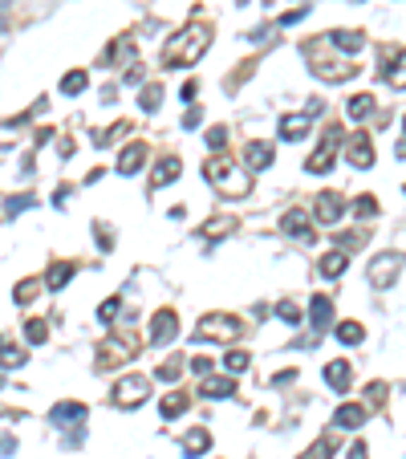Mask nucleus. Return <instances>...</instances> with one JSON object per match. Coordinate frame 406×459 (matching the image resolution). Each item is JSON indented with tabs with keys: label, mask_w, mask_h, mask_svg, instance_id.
<instances>
[{
	"label": "nucleus",
	"mask_w": 406,
	"mask_h": 459,
	"mask_svg": "<svg viewBox=\"0 0 406 459\" xmlns=\"http://www.w3.org/2000/svg\"><path fill=\"white\" fill-rule=\"evenodd\" d=\"M382 69H386V82L394 90H406V66H382Z\"/></svg>",
	"instance_id": "obj_40"
},
{
	"label": "nucleus",
	"mask_w": 406,
	"mask_h": 459,
	"mask_svg": "<svg viewBox=\"0 0 406 459\" xmlns=\"http://www.w3.org/2000/svg\"><path fill=\"white\" fill-rule=\"evenodd\" d=\"M338 342L341 345H362V342H366V329L357 326V321H341V326H338Z\"/></svg>",
	"instance_id": "obj_27"
},
{
	"label": "nucleus",
	"mask_w": 406,
	"mask_h": 459,
	"mask_svg": "<svg viewBox=\"0 0 406 459\" xmlns=\"http://www.w3.org/2000/svg\"><path fill=\"white\" fill-rule=\"evenodd\" d=\"M175 333H179L175 309H159V313H155V321H150V345H167Z\"/></svg>",
	"instance_id": "obj_7"
},
{
	"label": "nucleus",
	"mask_w": 406,
	"mask_h": 459,
	"mask_svg": "<svg viewBox=\"0 0 406 459\" xmlns=\"http://www.w3.org/2000/svg\"><path fill=\"white\" fill-rule=\"evenodd\" d=\"M309 317H313V326L317 329H325L329 321H333V301H329L325 293H317L313 301H309Z\"/></svg>",
	"instance_id": "obj_21"
},
{
	"label": "nucleus",
	"mask_w": 406,
	"mask_h": 459,
	"mask_svg": "<svg viewBox=\"0 0 406 459\" xmlns=\"http://www.w3.org/2000/svg\"><path fill=\"white\" fill-rule=\"evenodd\" d=\"M244 333V321L240 317H232V313H208L199 329H195V338L199 342H236Z\"/></svg>",
	"instance_id": "obj_3"
},
{
	"label": "nucleus",
	"mask_w": 406,
	"mask_h": 459,
	"mask_svg": "<svg viewBox=\"0 0 406 459\" xmlns=\"http://www.w3.org/2000/svg\"><path fill=\"white\" fill-rule=\"evenodd\" d=\"M341 212H345V199H341L338 191H321V196H317V220H321V224H338Z\"/></svg>",
	"instance_id": "obj_9"
},
{
	"label": "nucleus",
	"mask_w": 406,
	"mask_h": 459,
	"mask_svg": "<svg viewBox=\"0 0 406 459\" xmlns=\"http://www.w3.org/2000/svg\"><path fill=\"white\" fill-rule=\"evenodd\" d=\"M366 403H370V407H382V403H386V382H370V386H366Z\"/></svg>",
	"instance_id": "obj_39"
},
{
	"label": "nucleus",
	"mask_w": 406,
	"mask_h": 459,
	"mask_svg": "<svg viewBox=\"0 0 406 459\" xmlns=\"http://www.w3.org/2000/svg\"><path fill=\"white\" fill-rule=\"evenodd\" d=\"M232 228H236V220H232V215H215V220H208V224H203V232H208V236H227Z\"/></svg>",
	"instance_id": "obj_34"
},
{
	"label": "nucleus",
	"mask_w": 406,
	"mask_h": 459,
	"mask_svg": "<svg viewBox=\"0 0 406 459\" xmlns=\"http://www.w3.org/2000/svg\"><path fill=\"white\" fill-rule=\"evenodd\" d=\"M338 143H341V131L338 126H329L325 138H321V147L313 150V159H309V171H313V175H325V171L333 167V159H338Z\"/></svg>",
	"instance_id": "obj_6"
},
{
	"label": "nucleus",
	"mask_w": 406,
	"mask_h": 459,
	"mask_svg": "<svg viewBox=\"0 0 406 459\" xmlns=\"http://www.w3.org/2000/svg\"><path fill=\"white\" fill-rule=\"evenodd\" d=\"M345 110H350V118H354V122H362V118H370V114H374V94H354Z\"/></svg>",
	"instance_id": "obj_25"
},
{
	"label": "nucleus",
	"mask_w": 406,
	"mask_h": 459,
	"mask_svg": "<svg viewBox=\"0 0 406 459\" xmlns=\"http://www.w3.org/2000/svg\"><path fill=\"white\" fill-rule=\"evenodd\" d=\"M130 354H134L130 342H106L102 345V366H110V362H130Z\"/></svg>",
	"instance_id": "obj_24"
},
{
	"label": "nucleus",
	"mask_w": 406,
	"mask_h": 459,
	"mask_svg": "<svg viewBox=\"0 0 406 459\" xmlns=\"http://www.w3.org/2000/svg\"><path fill=\"white\" fill-rule=\"evenodd\" d=\"M224 366L232 374H244V370L252 366V358H248V350H232V354H224Z\"/></svg>",
	"instance_id": "obj_32"
},
{
	"label": "nucleus",
	"mask_w": 406,
	"mask_h": 459,
	"mask_svg": "<svg viewBox=\"0 0 406 459\" xmlns=\"http://www.w3.org/2000/svg\"><path fill=\"white\" fill-rule=\"evenodd\" d=\"M138 106H143L146 114H155V110L162 106V90H159V85H143V94H138Z\"/></svg>",
	"instance_id": "obj_29"
},
{
	"label": "nucleus",
	"mask_w": 406,
	"mask_h": 459,
	"mask_svg": "<svg viewBox=\"0 0 406 459\" xmlns=\"http://www.w3.org/2000/svg\"><path fill=\"white\" fill-rule=\"evenodd\" d=\"M118 313H122V301H118V297H110V301H102V309H97V317H102V321H114Z\"/></svg>",
	"instance_id": "obj_41"
},
{
	"label": "nucleus",
	"mask_w": 406,
	"mask_h": 459,
	"mask_svg": "<svg viewBox=\"0 0 406 459\" xmlns=\"http://www.w3.org/2000/svg\"><path fill=\"white\" fill-rule=\"evenodd\" d=\"M309 134V114H289V118H280V138L285 143H301Z\"/></svg>",
	"instance_id": "obj_16"
},
{
	"label": "nucleus",
	"mask_w": 406,
	"mask_h": 459,
	"mask_svg": "<svg viewBox=\"0 0 406 459\" xmlns=\"http://www.w3.org/2000/svg\"><path fill=\"white\" fill-rule=\"evenodd\" d=\"M232 391H236V382H232V378L203 374V382H199V394H203V398H232Z\"/></svg>",
	"instance_id": "obj_18"
},
{
	"label": "nucleus",
	"mask_w": 406,
	"mask_h": 459,
	"mask_svg": "<svg viewBox=\"0 0 406 459\" xmlns=\"http://www.w3.org/2000/svg\"><path fill=\"white\" fill-rule=\"evenodd\" d=\"M276 317L289 321V326H297V321H301V305H297V301H280V305H276Z\"/></svg>",
	"instance_id": "obj_37"
},
{
	"label": "nucleus",
	"mask_w": 406,
	"mask_h": 459,
	"mask_svg": "<svg viewBox=\"0 0 406 459\" xmlns=\"http://www.w3.org/2000/svg\"><path fill=\"white\" fill-rule=\"evenodd\" d=\"M208 447H211V431H203V427H195V431L183 435V451H187V459H199Z\"/></svg>",
	"instance_id": "obj_19"
},
{
	"label": "nucleus",
	"mask_w": 406,
	"mask_h": 459,
	"mask_svg": "<svg viewBox=\"0 0 406 459\" xmlns=\"http://www.w3.org/2000/svg\"><path fill=\"white\" fill-rule=\"evenodd\" d=\"M325 382H329L333 391H345V386L354 382V370H350V362H329V366H325Z\"/></svg>",
	"instance_id": "obj_22"
},
{
	"label": "nucleus",
	"mask_w": 406,
	"mask_h": 459,
	"mask_svg": "<svg viewBox=\"0 0 406 459\" xmlns=\"http://www.w3.org/2000/svg\"><path fill=\"white\" fill-rule=\"evenodd\" d=\"M94 236H97V244H102V252H110V248H114V236H110L106 224H94Z\"/></svg>",
	"instance_id": "obj_43"
},
{
	"label": "nucleus",
	"mask_w": 406,
	"mask_h": 459,
	"mask_svg": "<svg viewBox=\"0 0 406 459\" xmlns=\"http://www.w3.org/2000/svg\"><path fill=\"white\" fill-rule=\"evenodd\" d=\"M345 459H370V451H366V443H354V447L345 451Z\"/></svg>",
	"instance_id": "obj_46"
},
{
	"label": "nucleus",
	"mask_w": 406,
	"mask_h": 459,
	"mask_svg": "<svg viewBox=\"0 0 406 459\" xmlns=\"http://www.w3.org/2000/svg\"><path fill=\"white\" fill-rule=\"evenodd\" d=\"M73 273H78V264H73V261H61V264H53V268H49V273H45V285H49V293H61L65 285H69V277H73Z\"/></svg>",
	"instance_id": "obj_17"
},
{
	"label": "nucleus",
	"mask_w": 406,
	"mask_h": 459,
	"mask_svg": "<svg viewBox=\"0 0 406 459\" xmlns=\"http://www.w3.org/2000/svg\"><path fill=\"white\" fill-rule=\"evenodd\" d=\"M175 175H179V159H159L155 175H150V187H162V183H171Z\"/></svg>",
	"instance_id": "obj_26"
},
{
	"label": "nucleus",
	"mask_w": 406,
	"mask_h": 459,
	"mask_svg": "<svg viewBox=\"0 0 406 459\" xmlns=\"http://www.w3.org/2000/svg\"><path fill=\"white\" fill-rule=\"evenodd\" d=\"M16 451V439L13 435H0V455H13Z\"/></svg>",
	"instance_id": "obj_48"
},
{
	"label": "nucleus",
	"mask_w": 406,
	"mask_h": 459,
	"mask_svg": "<svg viewBox=\"0 0 406 459\" xmlns=\"http://www.w3.org/2000/svg\"><path fill=\"white\" fill-rule=\"evenodd\" d=\"M146 394H150V378L146 374H130L122 382H114V407L118 410H134L138 403H146Z\"/></svg>",
	"instance_id": "obj_4"
},
{
	"label": "nucleus",
	"mask_w": 406,
	"mask_h": 459,
	"mask_svg": "<svg viewBox=\"0 0 406 459\" xmlns=\"http://www.w3.org/2000/svg\"><path fill=\"white\" fill-rule=\"evenodd\" d=\"M309 69H313L321 82H350V78H357V66H333V61H313Z\"/></svg>",
	"instance_id": "obj_13"
},
{
	"label": "nucleus",
	"mask_w": 406,
	"mask_h": 459,
	"mask_svg": "<svg viewBox=\"0 0 406 459\" xmlns=\"http://www.w3.org/2000/svg\"><path fill=\"white\" fill-rule=\"evenodd\" d=\"M350 163L362 167V171L374 167V143H370V134H366V131H357L354 138H350Z\"/></svg>",
	"instance_id": "obj_10"
},
{
	"label": "nucleus",
	"mask_w": 406,
	"mask_h": 459,
	"mask_svg": "<svg viewBox=\"0 0 406 459\" xmlns=\"http://www.w3.org/2000/svg\"><path fill=\"white\" fill-rule=\"evenodd\" d=\"M199 126V110H187V118H183V131H195Z\"/></svg>",
	"instance_id": "obj_50"
},
{
	"label": "nucleus",
	"mask_w": 406,
	"mask_h": 459,
	"mask_svg": "<svg viewBox=\"0 0 406 459\" xmlns=\"http://www.w3.org/2000/svg\"><path fill=\"white\" fill-rule=\"evenodd\" d=\"M203 179H208L224 199H244L248 191H252L248 171H244L240 163H232L227 155H215V159H208V163H203Z\"/></svg>",
	"instance_id": "obj_1"
},
{
	"label": "nucleus",
	"mask_w": 406,
	"mask_h": 459,
	"mask_svg": "<svg viewBox=\"0 0 406 459\" xmlns=\"http://www.w3.org/2000/svg\"><path fill=\"white\" fill-rule=\"evenodd\" d=\"M402 131H406V122H402Z\"/></svg>",
	"instance_id": "obj_51"
},
{
	"label": "nucleus",
	"mask_w": 406,
	"mask_h": 459,
	"mask_svg": "<svg viewBox=\"0 0 406 459\" xmlns=\"http://www.w3.org/2000/svg\"><path fill=\"white\" fill-rule=\"evenodd\" d=\"M333 451H338V443H333L329 435H325V439H317V443H313V447H309V451H305L301 459H329Z\"/></svg>",
	"instance_id": "obj_33"
},
{
	"label": "nucleus",
	"mask_w": 406,
	"mask_h": 459,
	"mask_svg": "<svg viewBox=\"0 0 406 459\" xmlns=\"http://www.w3.org/2000/svg\"><path fill=\"white\" fill-rule=\"evenodd\" d=\"M32 203H37V199H32V196H20V199H4V212H8V215H16V212H25V208H32Z\"/></svg>",
	"instance_id": "obj_42"
},
{
	"label": "nucleus",
	"mask_w": 406,
	"mask_h": 459,
	"mask_svg": "<svg viewBox=\"0 0 406 459\" xmlns=\"http://www.w3.org/2000/svg\"><path fill=\"white\" fill-rule=\"evenodd\" d=\"M329 41H333L338 49H345V53H362V49H366V37L357 33V29H333Z\"/></svg>",
	"instance_id": "obj_20"
},
{
	"label": "nucleus",
	"mask_w": 406,
	"mask_h": 459,
	"mask_svg": "<svg viewBox=\"0 0 406 459\" xmlns=\"http://www.w3.org/2000/svg\"><path fill=\"white\" fill-rule=\"evenodd\" d=\"M402 264H406L402 252H382V256L370 264V273H366V277H370L374 289H390V285L398 280V273H402Z\"/></svg>",
	"instance_id": "obj_5"
},
{
	"label": "nucleus",
	"mask_w": 406,
	"mask_h": 459,
	"mask_svg": "<svg viewBox=\"0 0 406 459\" xmlns=\"http://www.w3.org/2000/svg\"><path fill=\"white\" fill-rule=\"evenodd\" d=\"M155 378H159V382H175V378H183V358H167L159 370H155Z\"/></svg>",
	"instance_id": "obj_31"
},
{
	"label": "nucleus",
	"mask_w": 406,
	"mask_h": 459,
	"mask_svg": "<svg viewBox=\"0 0 406 459\" xmlns=\"http://www.w3.org/2000/svg\"><path fill=\"white\" fill-rule=\"evenodd\" d=\"M280 228H285V236H297V240H301V236H309V240H313V232H309V212H305V208H289V212L280 215Z\"/></svg>",
	"instance_id": "obj_12"
},
{
	"label": "nucleus",
	"mask_w": 406,
	"mask_h": 459,
	"mask_svg": "<svg viewBox=\"0 0 406 459\" xmlns=\"http://www.w3.org/2000/svg\"><path fill=\"white\" fill-rule=\"evenodd\" d=\"M25 338H29L32 345H41V342H49V326H45V321H37V317H32L29 326H25Z\"/></svg>",
	"instance_id": "obj_36"
},
{
	"label": "nucleus",
	"mask_w": 406,
	"mask_h": 459,
	"mask_svg": "<svg viewBox=\"0 0 406 459\" xmlns=\"http://www.w3.org/2000/svg\"><path fill=\"white\" fill-rule=\"evenodd\" d=\"M187 410V394H167L162 398V419H179Z\"/></svg>",
	"instance_id": "obj_30"
},
{
	"label": "nucleus",
	"mask_w": 406,
	"mask_h": 459,
	"mask_svg": "<svg viewBox=\"0 0 406 459\" xmlns=\"http://www.w3.org/2000/svg\"><path fill=\"white\" fill-rule=\"evenodd\" d=\"M345 268H350V256H345V248H338V252H325L321 256V277H341V273H345Z\"/></svg>",
	"instance_id": "obj_23"
},
{
	"label": "nucleus",
	"mask_w": 406,
	"mask_h": 459,
	"mask_svg": "<svg viewBox=\"0 0 406 459\" xmlns=\"http://www.w3.org/2000/svg\"><path fill=\"white\" fill-rule=\"evenodd\" d=\"M333 423H338L341 431H357V427L366 423V407H357V403H345V407L333 410Z\"/></svg>",
	"instance_id": "obj_15"
},
{
	"label": "nucleus",
	"mask_w": 406,
	"mask_h": 459,
	"mask_svg": "<svg viewBox=\"0 0 406 459\" xmlns=\"http://www.w3.org/2000/svg\"><path fill=\"white\" fill-rule=\"evenodd\" d=\"M49 423L57 427V431H69V427L85 423V407L81 403H57V407L49 410Z\"/></svg>",
	"instance_id": "obj_8"
},
{
	"label": "nucleus",
	"mask_w": 406,
	"mask_h": 459,
	"mask_svg": "<svg viewBox=\"0 0 406 459\" xmlns=\"http://www.w3.org/2000/svg\"><path fill=\"white\" fill-rule=\"evenodd\" d=\"M85 85H90V78H85L81 69H73V73H65V78H61V94H65V98H73V94H81Z\"/></svg>",
	"instance_id": "obj_28"
},
{
	"label": "nucleus",
	"mask_w": 406,
	"mask_h": 459,
	"mask_svg": "<svg viewBox=\"0 0 406 459\" xmlns=\"http://www.w3.org/2000/svg\"><path fill=\"white\" fill-rule=\"evenodd\" d=\"M146 163V143H130L126 150H122V159H118V171L122 175H138Z\"/></svg>",
	"instance_id": "obj_14"
},
{
	"label": "nucleus",
	"mask_w": 406,
	"mask_h": 459,
	"mask_svg": "<svg viewBox=\"0 0 406 459\" xmlns=\"http://www.w3.org/2000/svg\"><path fill=\"white\" fill-rule=\"evenodd\" d=\"M191 370L195 374H211V358H191Z\"/></svg>",
	"instance_id": "obj_47"
},
{
	"label": "nucleus",
	"mask_w": 406,
	"mask_h": 459,
	"mask_svg": "<svg viewBox=\"0 0 406 459\" xmlns=\"http://www.w3.org/2000/svg\"><path fill=\"white\" fill-rule=\"evenodd\" d=\"M273 143H244V167L248 171H264V167L273 163Z\"/></svg>",
	"instance_id": "obj_11"
},
{
	"label": "nucleus",
	"mask_w": 406,
	"mask_h": 459,
	"mask_svg": "<svg viewBox=\"0 0 406 459\" xmlns=\"http://www.w3.org/2000/svg\"><path fill=\"white\" fill-rule=\"evenodd\" d=\"M292 378H297V370H280V374L273 378V386H289Z\"/></svg>",
	"instance_id": "obj_49"
},
{
	"label": "nucleus",
	"mask_w": 406,
	"mask_h": 459,
	"mask_svg": "<svg viewBox=\"0 0 406 459\" xmlns=\"http://www.w3.org/2000/svg\"><path fill=\"white\" fill-rule=\"evenodd\" d=\"M354 215H362V220H370V215H378V199H374V196L354 199Z\"/></svg>",
	"instance_id": "obj_38"
},
{
	"label": "nucleus",
	"mask_w": 406,
	"mask_h": 459,
	"mask_svg": "<svg viewBox=\"0 0 406 459\" xmlns=\"http://www.w3.org/2000/svg\"><path fill=\"white\" fill-rule=\"evenodd\" d=\"M362 240H366V232H350V236H338V244H341V248H357Z\"/></svg>",
	"instance_id": "obj_45"
},
{
	"label": "nucleus",
	"mask_w": 406,
	"mask_h": 459,
	"mask_svg": "<svg viewBox=\"0 0 406 459\" xmlns=\"http://www.w3.org/2000/svg\"><path fill=\"white\" fill-rule=\"evenodd\" d=\"M224 143H227L224 126H215V131H208V147H211V150H224Z\"/></svg>",
	"instance_id": "obj_44"
},
{
	"label": "nucleus",
	"mask_w": 406,
	"mask_h": 459,
	"mask_svg": "<svg viewBox=\"0 0 406 459\" xmlns=\"http://www.w3.org/2000/svg\"><path fill=\"white\" fill-rule=\"evenodd\" d=\"M37 289H41V280H20L16 285V305H29V301H37Z\"/></svg>",
	"instance_id": "obj_35"
},
{
	"label": "nucleus",
	"mask_w": 406,
	"mask_h": 459,
	"mask_svg": "<svg viewBox=\"0 0 406 459\" xmlns=\"http://www.w3.org/2000/svg\"><path fill=\"white\" fill-rule=\"evenodd\" d=\"M211 45V33L203 25H191L187 33H179L167 41V49H162V66L167 69H179V66H195Z\"/></svg>",
	"instance_id": "obj_2"
}]
</instances>
